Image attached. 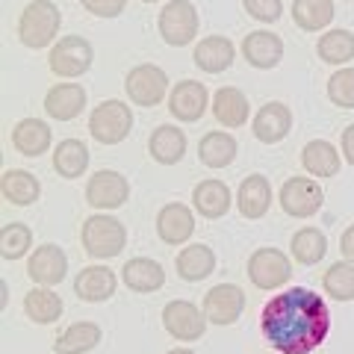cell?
Returning a JSON list of instances; mask_svg holds the SVG:
<instances>
[{
	"instance_id": "cell-1",
	"label": "cell",
	"mask_w": 354,
	"mask_h": 354,
	"mask_svg": "<svg viewBox=\"0 0 354 354\" xmlns=\"http://www.w3.org/2000/svg\"><path fill=\"white\" fill-rule=\"evenodd\" d=\"M266 342L281 354H310L330 334V307L310 286H290L260 313Z\"/></svg>"
},
{
	"instance_id": "cell-2",
	"label": "cell",
	"mask_w": 354,
	"mask_h": 354,
	"mask_svg": "<svg viewBox=\"0 0 354 354\" xmlns=\"http://www.w3.org/2000/svg\"><path fill=\"white\" fill-rule=\"evenodd\" d=\"M80 239H83V251L92 260H113L127 245V227L115 216L97 213L83 221Z\"/></svg>"
},
{
	"instance_id": "cell-3",
	"label": "cell",
	"mask_w": 354,
	"mask_h": 354,
	"mask_svg": "<svg viewBox=\"0 0 354 354\" xmlns=\"http://www.w3.org/2000/svg\"><path fill=\"white\" fill-rule=\"evenodd\" d=\"M62 27V12L57 3L50 0H32L27 3V9L21 12L18 21V39L24 48L30 50H41L57 39V32Z\"/></svg>"
},
{
	"instance_id": "cell-4",
	"label": "cell",
	"mask_w": 354,
	"mask_h": 354,
	"mask_svg": "<svg viewBox=\"0 0 354 354\" xmlns=\"http://www.w3.org/2000/svg\"><path fill=\"white\" fill-rule=\"evenodd\" d=\"M130 130H133V109L127 104L115 101V97L97 104L92 109V115H88V133L101 145H118V142H124L130 136Z\"/></svg>"
},
{
	"instance_id": "cell-5",
	"label": "cell",
	"mask_w": 354,
	"mask_h": 354,
	"mask_svg": "<svg viewBox=\"0 0 354 354\" xmlns=\"http://www.w3.org/2000/svg\"><path fill=\"white\" fill-rule=\"evenodd\" d=\"M95 62V50L83 36H62L57 44L50 48V71L65 80H77L83 77Z\"/></svg>"
},
{
	"instance_id": "cell-6",
	"label": "cell",
	"mask_w": 354,
	"mask_h": 354,
	"mask_svg": "<svg viewBox=\"0 0 354 354\" xmlns=\"http://www.w3.org/2000/svg\"><path fill=\"white\" fill-rule=\"evenodd\" d=\"M248 278L263 292L281 290L292 278V260L281 248H257L248 260Z\"/></svg>"
},
{
	"instance_id": "cell-7",
	"label": "cell",
	"mask_w": 354,
	"mask_h": 354,
	"mask_svg": "<svg viewBox=\"0 0 354 354\" xmlns=\"http://www.w3.org/2000/svg\"><path fill=\"white\" fill-rule=\"evenodd\" d=\"M157 27H160V36L165 44L186 48V44H192L195 32H198V9L189 0H169L157 18Z\"/></svg>"
},
{
	"instance_id": "cell-8",
	"label": "cell",
	"mask_w": 354,
	"mask_h": 354,
	"mask_svg": "<svg viewBox=\"0 0 354 354\" xmlns=\"http://www.w3.org/2000/svg\"><path fill=\"white\" fill-rule=\"evenodd\" d=\"M124 88H127V97L136 106H157L169 95V74L153 62L136 65V68H130Z\"/></svg>"
},
{
	"instance_id": "cell-9",
	"label": "cell",
	"mask_w": 354,
	"mask_h": 354,
	"mask_svg": "<svg viewBox=\"0 0 354 354\" xmlns=\"http://www.w3.org/2000/svg\"><path fill=\"white\" fill-rule=\"evenodd\" d=\"M325 204V189L310 177H286L281 186V209L292 218L316 216Z\"/></svg>"
},
{
	"instance_id": "cell-10",
	"label": "cell",
	"mask_w": 354,
	"mask_h": 354,
	"mask_svg": "<svg viewBox=\"0 0 354 354\" xmlns=\"http://www.w3.org/2000/svg\"><path fill=\"white\" fill-rule=\"evenodd\" d=\"M209 319L204 316V310H198L192 301H183V298H174V301L165 304L162 310V325L165 330L180 339V342H195L204 337Z\"/></svg>"
},
{
	"instance_id": "cell-11",
	"label": "cell",
	"mask_w": 354,
	"mask_h": 354,
	"mask_svg": "<svg viewBox=\"0 0 354 354\" xmlns=\"http://www.w3.org/2000/svg\"><path fill=\"white\" fill-rule=\"evenodd\" d=\"M127 198H130L127 177L113 171V169L95 171L86 183V201L95 209H118V207L127 204Z\"/></svg>"
},
{
	"instance_id": "cell-12",
	"label": "cell",
	"mask_w": 354,
	"mask_h": 354,
	"mask_svg": "<svg viewBox=\"0 0 354 354\" xmlns=\"http://www.w3.org/2000/svg\"><path fill=\"white\" fill-rule=\"evenodd\" d=\"M242 310H245V292L236 283H218L204 295V316L213 325H234L242 316Z\"/></svg>"
},
{
	"instance_id": "cell-13",
	"label": "cell",
	"mask_w": 354,
	"mask_h": 354,
	"mask_svg": "<svg viewBox=\"0 0 354 354\" xmlns=\"http://www.w3.org/2000/svg\"><path fill=\"white\" fill-rule=\"evenodd\" d=\"M27 274L39 286H57L65 281V274H68V257H65V251L59 245L44 242V245H39L30 254Z\"/></svg>"
},
{
	"instance_id": "cell-14",
	"label": "cell",
	"mask_w": 354,
	"mask_h": 354,
	"mask_svg": "<svg viewBox=\"0 0 354 354\" xmlns=\"http://www.w3.org/2000/svg\"><path fill=\"white\" fill-rule=\"evenodd\" d=\"M169 109L177 121H201L209 109V92L198 80H180L174 83L169 95Z\"/></svg>"
},
{
	"instance_id": "cell-15",
	"label": "cell",
	"mask_w": 354,
	"mask_h": 354,
	"mask_svg": "<svg viewBox=\"0 0 354 354\" xmlns=\"http://www.w3.org/2000/svg\"><path fill=\"white\" fill-rule=\"evenodd\" d=\"M118 290V278L109 266H86V269L77 272L74 278V292L80 301L88 304H101L109 301Z\"/></svg>"
},
{
	"instance_id": "cell-16",
	"label": "cell",
	"mask_w": 354,
	"mask_h": 354,
	"mask_svg": "<svg viewBox=\"0 0 354 354\" xmlns=\"http://www.w3.org/2000/svg\"><path fill=\"white\" fill-rule=\"evenodd\" d=\"M192 234H195V216L186 204L171 201L157 213V236L165 245H186Z\"/></svg>"
},
{
	"instance_id": "cell-17",
	"label": "cell",
	"mask_w": 354,
	"mask_h": 354,
	"mask_svg": "<svg viewBox=\"0 0 354 354\" xmlns=\"http://www.w3.org/2000/svg\"><path fill=\"white\" fill-rule=\"evenodd\" d=\"M242 57H245L248 65H254V68L269 71L274 65H281V59H283V39L269 30H254L242 39Z\"/></svg>"
},
{
	"instance_id": "cell-18",
	"label": "cell",
	"mask_w": 354,
	"mask_h": 354,
	"mask_svg": "<svg viewBox=\"0 0 354 354\" xmlns=\"http://www.w3.org/2000/svg\"><path fill=\"white\" fill-rule=\"evenodd\" d=\"M290 130H292V113L281 101H269L254 115V136L263 145H278L281 139H286Z\"/></svg>"
},
{
	"instance_id": "cell-19",
	"label": "cell",
	"mask_w": 354,
	"mask_h": 354,
	"mask_svg": "<svg viewBox=\"0 0 354 354\" xmlns=\"http://www.w3.org/2000/svg\"><path fill=\"white\" fill-rule=\"evenodd\" d=\"M86 109V88L80 83H57L44 95V113L53 121H71Z\"/></svg>"
},
{
	"instance_id": "cell-20",
	"label": "cell",
	"mask_w": 354,
	"mask_h": 354,
	"mask_svg": "<svg viewBox=\"0 0 354 354\" xmlns=\"http://www.w3.org/2000/svg\"><path fill=\"white\" fill-rule=\"evenodd\" d=\"M192 59L204 74H221V71H227L230 65H234L236 44L230 41L227 36H207V39H201L195 44Z\"/></svg>"
},
{
	"instance_id": "cell-21",
	"label": "cell",
	"mask_w": 354,
	"mask_h": 354,
	"mask_svg": "<svg viewBox=\"0 0 354 354\" xmlns=\"http://www.w3.org/2000/svg\"><path fill=\"white\" fill-rule=\"evenodd\" d=\"M121 281H124L127 290L148 295V292L162 290L165 269L157 260H151V257H133V260L124 263V269H121Z\"/></svg>"
},
{
	"instance_id": "cell-22",
	"label": "cell",
	"mask_w": 354,
	"mask_h": 354,
	"mask_svg": "<svg viewBox=\"0 0 354 354\" xmlns=\"http://www.w3.org/2000/svg\"><path fill=\"white\" fill-rule=\"evenodd\" d=\"M50 139H53V130L41 118H21L12 127V145L24 157H41L50 148Z\"/></svg>"
},
{
	"instance_id": "cell-23",
	"label": "cell",
	"mask_w": 354,
	"mask_h": 354,
	"mask_svg": "<svg viewBox=\"0 0 354 354\" xmlns=\"http://www.w3.org/2000/svg\"><path fill=\"white\" fill-rule=\"evenodd\" d=\"M236 207L245 218H263L272 207V183L263 174H248L239 183V195H236Z\"/></svg>"
},
{
	"instance_id": "cell-24",
	"label": "cell",
	"mask_w": 354,
	"mask_h": 354,
	"mask_svg": "<svg viewBox=\"0 0 354 354\" xmlns=\"http://www.w3.org/2000/svg\"><path fill=\"white\" fill-rule=\"evenodd\" d=\"M174 266H177V274H180L183 281L198 283L216 272V251L209 245H204V242H192V245H186L180 254H177Z\"/></svg>"
},
{
	"instance_id": "cell-25",
	"label": "cell",
	"mask_w": 354,
	"mask_h": 354,
	"mask_svg": "<svg viewBox=\"0 0 354 354\" xmlns=\"http://www.w3.org/2000/svg\"><path fill=\"white\" fill-rule=\"evenodd\" d=\"M148 151L153 162L160 165H177L186 157V133L174 124H160L157 130L151 133V142H148Z\"/></svg>"
},
{
	"instance_id": "cell-26",
	"label": "cell",
	"mask_w": 354,
	"mask_h": 354,
	"mask_svg": "<svg viewBox=\"0 0 354 354\" xmlns=\"http://www.w3.org/2000/svg\"><path fill=\"white\" fill-rule=\"evenodd\" d=\"M213 115L221 127H242L251 115V106H248V97L239 92L234 86H221L216 97H213Z\"/></svg>"
},
{
	"instance_id": "cell-27",
	"label": "cell",
	"mask_w": 354,
	"mask_h": 354,
	"mask_svg": "<svg viewBox=\"0 0 354 354\" xmlns=\"http://www.w3.org/2000/svg\"><path fill=\"white\" fill-rule=\"evenodd\" d=\"M230 204H234V198H230L227 183H221V180H201V183L195 186V192H192V207L204 218H221V216H227Z\"/></svg>"
},
{
	"instance_id": "cell-28",
	"label": "cell",
	"mask_w": 354,
	"mask_h": 354,
	"mask_svg": "<svg viewBox=\"0 0 354 354\" xmlns=\"http://www.w3.org/2000/svg\"><path fill=\"white\" fill-rule=\"evenodd\" d=\"M236 139L225 130H213L198 142V160H201L207 169H227L230 162L236 160Z\"/></svg>"
},
{
	"instance_id": "cell-29",
	"label": "cell",
	"mask_w": 354,
	"mask_h": 354,
	"mask_svg": "<svg viewBox=\"0 0 354 354\" xmlns=\"http://www.w3.org/2000/svg\"><path fill=\"white\" fill-rule=\"evenodd\" d=\"M88 148L80 139H62L57 148H53V171L65 180H77L83 177L88 169Z\"/></svg>"
},
{
	"instance_id": "cell-30",
	"label": "cell",
	"mask_w": 354,
	"mask_h": 354,
	"mask_svg": "<svg viewBox=\"0 0 354 354\" xmlns=\"http://www.w3.org/2000/svg\"><path fill=\"white\" fill-rule=\"evenodd\" d=\"M0 192H3V198L9 204L30 207V204L39 201L41 183H39L36 174H30L24 169H9V171H3V180H0Z\"/></svg>"
},
{
	"instance_id": "cell-31",
	"label": "cell",
	"mask_w": 354,
	"mask_h": 354,
	"mask_svg": "<svg viewBox=\"0 0 354 354\" xmlns=\"http://www.w3.org/2000/svg\"><path fill=\"white\" fill-rule=\"evenodd\" d=\"M62 298L50 290V286H36V290H30L24 295V313L30 322H36V325H50V322H57V319L62 316Z\"/></svg>"
},
{
	"instance_id": "cell-32",
	"label": "cell",
	"mask_w": 354,
	"mask_h": 354,
	"mask_svg": "<svg viewBox=\"0 0 354 354\" xmlns=\"http://www.w3.org/2000/svg\"><path fill=\"white\" fill-rule=\"evenodd\" d=\"M97 342H101V328L95 322H74L57 337L53 351L57 354H88L92 348H97Z\"/></svg>"
},
{
	"instance_id": "cell-33",
	"label": "cell",
	"mask_w": 354,
	"mask_h": 354,
	"mask_svg": "<svg viewBox=\"0 0 354 354\" xmlns=\"http://www.w3.org/2000/svg\"><path fill=\"white\" fill-rule=\"evenodd\" d=\"M339 151L325 139H313L307 142L301 151V165L304 171H310L313 177H334L339 171Z\"/></svg>"
},
{
	"instance_id": "cell-34",
	"label": "cell",
	"mask_w": 354,
	"mask_h": 354,
	"mask_svg": "<svg viewBox=\"0 0 354 354\" xmlns=\"http://www.w3.org/2000/svg\"><path fill=\"white\" fill-rule=\"evenodd\" d=\"M292 21L304 32L325 30L334 21V0H292Z\"/></svg>"
},
{
	"instance_id": "cell-35",
	"label": "cell",
	"mask_w": 354,
	"mask_h": 354,
	"mask_svg": "<svg viewBox=\"0 0 354 354\" xmlns=\"http://www.w3.org/2000/svg\"><path fill=\"white\" fill-rule=\"evenodd\" d=\"M316 53H319V59L328 62V65H346V62H351L354 59V32L342 30V27L328 30L325 36L319 39Z\"/></svg>"
},
{
	"instance_id": "cell-36",
	"label": "cell",
	"mask_w": 354,
	"mask_h": 354,
	"mask_svg": "<svg viewBox=\"0 0 354 354\" xmlns=\"http://www.w3.org/2000/svg\"><path fill=\"white\" fill-rule=\"evenodd\" d=\"M290 251H292V257H295L298 263L316 266V263L325 260V254H328V239H325V234H322L319 227H301V230H298V234L292 236Z\"/></svg>"
},
{
	"instance_id": "cell-37",
	"label": "cell",
	"mask_w": 354,
	"mask_h": 354,
	"mask_svg": "<svg viewBox=\"0 0 354 354\" xmlns=\"http://www.w3.org/2000/svg\"><path fill=\"white\" fill-rule=\"evenodd\" d=\"M322 286H325V292L334 298V301H351L354 298V263H348V260L334 263L325 272Z\"/></svg>"
},
{
	"instance_id": "cell-38",
	"label": "cell",
	"mask_w": 354,
	"mask_h": 354,
	"mask_svg": "<svg viewBox=\"0 0 354 354\" xmlns=\"http://www.w3.org/2000/svg\"><path fill=\"white\" fill-rule=\"evenodd\" d=\"M30 248H32V230L27 225L12 221V225L3 227V234H0V254H3V260H21Z\"/></svg>"
},
{
	"instance_id": "cell-39",
	"label": "cell",
	"mask_w": 354,
	"mask_h": 354,
	"mask_svg": "<svg viewBox=\"0 0 354 354\" xmlns=\"http://www.w3.org/2000/svg\"><path fill=\"white\" fill-rule=\"evenodd\" d=\"M328 97L339 109H354V68H339L328 80Z\"/></svg>"
},
{
	"instance_id": "cell-40",
	"label": "cell",
	"mask_w": 354,
	"mask_h": 354,
	"mask_svg": "<svg viewBox=\"0 0 354 354\" xmlns=\"http://www.w3.org/2000/svg\"><path fill=\"white\" fill-rule=\"evenodd\" d=\"M242 6H245V12L254 21H263V24H274V21H281V12H283L281 0H242Z\"/></svg>"
},
{
	"instance_id": "cell-41",
	"label": "cell",
	"mask_w": 354,
	"mask_h": 354,
	"mask_svg": "<svg viewBox=\"0 0 354 354\" xmlns=\"http://www.w3.org/2000/svg\"><path fill=\"white\" fill-rule=\"evenodd\" d=\"M86 12H92L95 18H118L124 12L127 0H80Z\"/></svg>"
},
{
	"instance_id": "cell-42",
	"label": "cell",
	"mask_w": 354,
	"mask_h": 354,
	"mask_svg": "<svg viewBox=\"0 0 354 354\" xmlns=\"http://www.w3.org/2000/svg\"><path fill=\"white\" fill-rule=\"evenodd\" d=\"M339 251H342V257H346L348 263H354V225L346 227V234L339 236Z\"/></svg>"
},
{
	"instance_id": "cell-43",
	"label": "cell",
	"mask_w": 354,
	"mask_h": 354,
	"mask_svg": "<svg viewBox=\"0 0 354 354\" xmlns=\"http://www.w3.org/2000/svg\"><path fill=\"white\" fill-rule=\"evenodd\" d=\"M342 157L354 165V124H348L342 130Z\"/></svg>"
},
{
	"instance_id": "cell-44",
	"label": "cell",
	"mask_w": 354,
	"mask_h": 354,
	"mask_svg": "<svg viewBox=\"0 0 354 354\" xmlns=\"http://www.w3.org/2000/svg\"><path fill=\"white\" fill-rule=\"evenodd\" d=\"M9 304V290H6V283H0V307H6Z\"/></svg>"
},
{
	"instance_id": "cell-45",
	"label": "cell",
	"mask_w": 354,
	"mask_h": 354,
	"mask_svg": "<svg viewBox=\"0 0 354 354\" xmlns=\"http://www.w3.org/2000/svg\"><path fill=\"white\" fill-rule=\"evenodd\" d=\"M169 354H195V351L192 348H171Z\"/></svg>"
},
{
	"instance_id": "cell-46",
	"label": "cell",
	"mask_w": 354,
	"mask_h": 354,
	"mask_svg": "<svg viewBox=\"0 0 354 354\" xmlns=\"http://www.w3.org/2000/svg\"><path fill=\"white\" fill-rule=\"evenodd\" d=\"M142 3H160V0H142Z\"/></svg>"
}]
</instances>
